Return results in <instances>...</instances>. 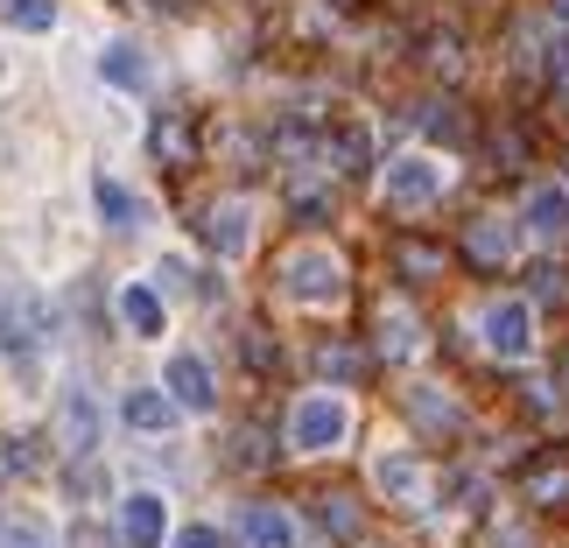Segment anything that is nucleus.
Instances as JSON below:
<instances>
[{"mask_svg": "<svg viewBox=\"0 0 569 548\" xmlns=\"http://www.w3.org/2000/svg\"><path fill=\"white\" fill-rule=\"evenodd\" d=\"M520 492L541 499V507H562V499H569V465H562V457H535V465L520 471Z\"/></svg>", "mask_w": 569, "mask_h": 548, "instance_id": "obj_21", "label": "nucleus"}, {"mask_svg": "<svg viewBox=\"0 0 569 548\" xmlns=\"http://www.w3.org/2000/svg\"><path fill=\"white\" fill-rule=\"evenodd\" d=\"M520 232L541 239V247H562L569 239V183H535L528 205H520Z\"/></svg>", "mask_w": 569, "mask_h": 548, "instance_id": "obj_7", "label": "nucleus"}, {"mask_svg": "<svg viewBox=\"0 0 569 548\" xmlns=\"http://www.w3.org/2000/svg\"><path fill=\"white\" fill-rule=\"evenodd\" d=\"M408 415L422 422L429 436H450V429H465V408L450 401V393H436V387H408Z\"/></svg>", "mask_w": 569, "mask_h": 548, "instance_id": "obj_18", "label": "nucleus"}, {"mask_svg": "<svg viewBox=\"0 0 569 548\" xmlns=\"http://www.w3.org/2000/svg\"><path fill=\"white\" fill-rule=\"evenodd\" d=\"M0 14H8L14 29H29V36H50L57 29V0H0Z\"/></svg>", "mask_w": 569, "mask_h": 548, "instance_id": "obj_25", "label": "nucleus"}, {"mask_svg": "<svg viewBox=\"0 0 569 548\" xmlns=\"http://www.w3.org/2000/svg\"><path fill=\"white\" fill-rule=\"evenodd\" d=\"M57 429H63V450L71 457H92L99 450V408H92V393H63V415H57Z\"/></svg>", "mask_w": 569, "mask_h": 548, "instance_id": "obj_15", "label": "nucleus"}, {"mask_svg": "<svg viewBox=\"0 0 569 548\" xmlns=\"http://www.w3.org/2000/svg\"><path fill=\"white\" fill-rule=\"evenodd\" d=\"M0 71H8V57H0Z\"/></svg>", "mask_w": 569, "mask_h": 548, "instance_id": "obj_37", "label": "nucleus"}, {"mask_svg": "<svg viewBox=\"0 0 569 548\" xmlns=\"http://www.w3.org/2000/svg\"><path fill=\"white\" fill-rule=\"evenodd\" d=\"M99 78L120 84V92H141V84H148V57L134 50V42H106V50H99Z\"/></svg>", "mask_w": 569, "mask_h": 548, "instance_id": "obj_20", "label": "nucleus"}, {"mask_svg": "<svg viewBox=\"0 0 569 548\" xmlns=\"http://www.w3.org/2000/svg\"><path fill=\"white\" fill-rule=\"evenodd\" d=\"M541 71H549L556 84H569V36H556V42H549V57H541Z\"/></svg>", "mask_w": 569, "mask_h": 548, "instance_id": "obj_31", "label": "nucleus"}, {"mask_svg": "<svg viewBox=\"0 0 569 548\" xmlns=\"http://www.w3.org/2000/svg\"><path fill=\"white\" fill-rule=\"evenodd\" d=\"M323 169H338V177H366V169H373V127H366V120H338L331 134H323Z\"/></svg>", "mask_w": 569, "mask_h": 548, "instance_id": "obj_10", "label": "nucleus"}, {"mask_svg": "<svg viewBox=\"0 0 569 548\" xmlns=\"http://www.w3.org/2000/svg\"><path fill=\"white\" fill-rule=\"evenodd\" d=\"M0 465H8V471H36V465H42L36 436H8V444H0Z\"/></svg>", "mask_w": 569, "mask_h": 548, "instance_id": "obj_29", "label": "nucleus"}, {"mask_svg": "<svg viewBox=\"0 0 569 548\" xmlns=\"http://www.w3.org/2000/svg\"><path fill=\"white\" fill-rule=\"evenodd\" d=\"M317 372H323V380H338V387H352L359 372H366V352H359V345H317Z\"/></svg>", "mask_w": 569, "mask_h": 548, "instance_id": "obj_24", "label": "nucleus"}, {"mask_svg": "<svg viewBox=\"0 0 569 548\" xmlns=\"http://www.w3.org/2000/svg\"><path fill=\"white\" fill-rule=\"evenodd\" d=\"M513 247H520V226H513V218H499V211H486V218H471V226H465V253L478 260V268H507Z\"/></svg>", "mask_w": 569, "mask_h": 548, "instance_id": "obj_11", "label": "nucleus"}, {"mask_svg": "<svg viewBox=\"0 0 569 548\" xmlns=\"http://www.w3.org/2000/svg\"><path fill=\"white\" fill-rule=\"evenodd\" d=\"M345 289H352V281H345V260L331 247H296L281 260V296L302 302V310H338Z\"/></svg>", "mask_w": 569, "mask_h": 548, "instance_id": "obj_1", "label": "nucleus"}, {"mask_svg": "<svg viewBox=\"0 0 569 548\" xmlns=\"http://www.w3.org/2000/svg\"><path fill=\"white\" fill-rule=\"evenodd\" d=\"M113 310H120V323H127L134 338H162V323H169V302H162L156 281H127Z\"/></svg>", "mask_w": 569, "mask_h": 548, "instance_id": "obj_13", "label": "nucleus"}, {"mask_svg": "<svg viewBox=\"0 0 569 548\" xmlns=\"http://www.w3.org/2000/svg\"><path fill=\"white\" fill-rule=\"evenodd\" d=\"M556 14H562V21H569V0H556Z\"/></svg>", "mask_w": 569, "mask_h": 548, "instance_id": "obj_35", "label": "nucleus"}, {"mask_svg": "<svg viewBox=\"0 0 569 548\" xmlns=\"http://www.w3.org/2000/svg\"><path fill=\"white\" fill-rule=\"evenodd\" d=\"M380 359H393V366H401V359H415V352H422V323H415L408 310H401V302H387V310H380Z\"/></svg>", "mask_w": 569, "mask_h": 548, "instance_id": "obj_16", "label": "nucleus"}, {"mask_svg": "<svg viewBox=\"0 0 569 548\" xmlns=\"http://www.w3.org/2000/svg\"><path fill=\"white\" fill-rule=\"evenodd\" d=\"M393 268H401L408 281H436V275H443V247H429V239H401V247H393Z\"/></svg>", "mask_w": 569, "mask_h": 548, "instance_id": "obj_23", "label": "nucleus"}, {"mask_svg": "<svg viewBox=\"0 0 569 548\" xmlns=\"http://www.w3.org/2000/svg\"><path fill=\"white\" fill-rule=\"evenodd\" d=\"M42 323H50V310H42V296H36V289L8 296V302H0V352H8V359H36Z\"/></svg>", "mask_w": 569, "mask_h": 548, "instance_id": "obj_6", "label": "nucleus"}, {"mask_svg": "<svg viewBox=\"0 0 569 548\" xmlns=\"http://www.w3.org/2000/svg\"><path fill=\"white\" fill-rule=\"evenodd\" d=\"M92 197H99V218H106V226H113V232H134V226H141V197L127 190V183L99 177V183H92Z\"/></svg>", "mask_w": 569, "mask_h": 548, "instance_id": "obj_22", "label": "nucleus"}, {"mask_svg": "<svg viewBox=\"0 0 569 548\" xmlns=\"http://www.w3.org/2000/svg\"><path fill=\"white\" fill-rule=\"evenodd\" d=\"M156 275H162V281H156V289H162V296H177V289H190V268H183V260H177V253H169V260H162V268H156Z\"/></svg>", "mask_w": 569, "mask_h": 548, "instance_id": "obj_32", "label": "nucleus"}, {"mask_svg": "<svg viewBox=\"0 0 569 548\" xmlns=\"http://www.w3.org/2000/svg\"><path fill=\"white\" fill-rule=\"evenodd\" d=\"M478 345H486L499 366L535 359V345H541V331H535V302H528V296H499V302H486V317H478Z\"/></svg>", "mask_w": 569, "mask_h": 548, "instance_id": "obj_2", "label": "nucleus"}, {"mask_svg": "<svg viewBox=\"0 0 569 548\" xmlns=\"http://www.w3.org/2000/svg\"><path fill=\"white\" fill-rule=\"evenodd\" d=\"M0 548H50L42 541L36 520H14V514H0Z\"/></svg>", "mask_w": 569, "mask_h": 548, "instance_id": "obj_27", "label": "nucleus"}, {"mask_svg": "<svg viewBox=\"0 0 569 548\" xmlns=\"http://www.w3.org/2000/svg\"><path fill=\"white\" fill-rule=\"evenodd\" d=\"M204 239H211V253L239 260V253L253 247V211L239 205V197H226V205H211V211H204Z\"/></svg>", "mask_w": 569, "mask_h": 548, "instance_id": "obj_12", "label": "nucleus"}, {"mask_svg": "<svg viewBox=\"0 0 569 548\" xmlns=\"http://www.w3.org/2000/svg\"><path fill=\"white\" fill-rule=\"evenodd\" d=\"M317 520H323V535H338V541H352V535H359V507H352L345 492H323Z\"/></svg>", "mask_w": 569, "mask_h": 548, "instance_id": "obj_26", "label": "nucleus"}, {"mask_svg": "<svg viewBox=\"0 0 569 548\" xmlns=\"http://www.w3.org/2000/svg\"><path fill=\"white\" fill-rule=\"evenodd\" d=\"M373 486L393 499V507H422L429 499V465L415 450H380L373 457Z\"/></svg>", "mask_w": 569, "mask_h": 548, "instance_id": "obj_8", "label": "nucleus"}, {"mask_svg": "<svg viewBox=\"0 0 569 548\" xmlns=\"http://www.w3.org/2000/svg\"><path fill=\"white\" fill-rule=\"evenodd\" d=\"M120 415H127V429H141V436H162L169 422H177V401H169V387H127V401H120Z\"/></svg>", "mask_w": 569, "mask_h": 548, "instance_id": "obj_14", "label": "nucleus"}, {"mask_svg": "<svg viewBox=\"0 0 569 548\" xmlns=\"http://www.w3.org/2000/svg\"><path fill=\"white\" fill-rule=\"evenodd\" d=\"M443 183H450V169L436 162L429 148H408V156H393L387 177H380V190H387L393 211H429L436 197H443Z\"/></svg>", "mask_w": 569, "mask_h": 548, "instance_id": "obj_4", "label": "nucleus"}, {"mask_svg": "<svg viewBox=\"0 0 569 548\" xmlns=\"http://www.w3.org/2000/svg\"><path fill=\"white\" fill-rule=\"evenodd\" d=\"M239 352H247V366H253V372H268V366H274V345H268V331H260V323H253L247 338H239Z\"/></svg>", "mask_w": 569, "mask_h": 548, "instance_id": "obj_30", "label": "nucleus"}, {"mask_svg": "<svg viewBox=\"0 0 569 548\" xmlns=\"http://www.w3.org/2000/svg\"><path fill=\"white\" fill-rule=\"evenodd\" d=\"M120 541L127 548H162L169 541V499L162 492H127L120 499Z\"/></svg>", "mask_w": 569, "mask_h": 548, "instance_id": "obj_9", "label": "nucleus"}, {"mask_svg": "<svg viewBox=\"0 0 569 548\" xmlns=\"http://www.w3.org/2000/svg\"><path fill=\"white\" fill-rule=\"evenodd\" d=\"M148 156H156V162H169V169H177V162H190V156H197V134H190V120H183V113H162L156 127H148Z\"/></svg>", "mask_w": 569, "mask_h": 548, "instance_id": "obj_19", "label": "nucleus"}, {"mask_svg": "<svg viewBox=\"0 0 569 548\" xmlns=\"http://www.w3.org/2000/svg\"><path fill=\"white\" fill-rule=\"evenodd\" d=\"M239 535H247V548H296V520L281 507H247L239 514Z\"/></svg>", "mask_w": 569, "mask_h": 548, "instance_id": "obj_17", "label": "nucleus"}, {"mask_svg": "<svg viewBox=\"0 0 569 548\" xmlns=\"http://www.w3.org/2000/svg\"><path fill=\"white\" fill-rule=\"evenodd\" d=\"M486 548H535V528H528V520H492Z\"/></svg>", "mask_w": 569, "mask_h": 548, "instance_id": "obj_28", "label": "nucleus"}, {"mask_svg": "<svg viewBox=\"0 0 569 548\" xmlns=\"http://www.w3.org/2000/svg\"><path fill=\"white\" fill-rule=\"evenodd\" d=\"M422 127H429V134H443V141H457V113H450V106H429Z\"/></svg>", "mask_w": 569, "mask_h": 548, "instance_id": "obj_33", "label": "nucleus"}, {"mask_svg": "<svg viewBox=\"0 0 569 548\" xmlns=\"http://www.w3.org/2000/svg\"><path fill=\"white\" fill-rule=\"evenodd\" d=\"M169 548H218V528H183Z\"/></svg>", "mask_w": 569, "mask_h": 548, "instance_id": "obj_34", "label": "nucleus"}, {"mask_svg": "<svg viewBox=\"0 0 569 548\" xmlns=\"http://www.w3.org/2000/svg\"><path fill=\"white\" fill-rule=\"evenodd\" d=\"M345 436H352V401H345V393H302L289 408V450L323 457V450H338Z\"/></svg>", "mask_w": 569, "mask_h": 548, "instance_id": "obj_3", "label": "nucleus"}, {"mask_svg": "<svg viewBox=\"0 0 569 548\" xmlns=\"http://www.w3.org/2000/svg\"><path fill=\"white\" fill-rule=\"evenodd\" d=\"M162 387H169V401H177L183 415H211V408H218V380H211L204 352H169Z\"/></svg>", "mask_w": 569, "mask_h": 548, "instance_id": "obj_5", "label": "nucleus"}, {"mask_svg": "<svg viewBox=\"0 0 569 548\" xmlns=\"http://www.w3.org/2000/svg\"><path fill=\"white\" fill-rule=\"evenodd\" d=\"M562 387H569V352H562Z\"/></svg>", "mask_w": 569, "mask_h": 548, "instance_id": "obj_36", "label": "nucleus"}]
</instances>
